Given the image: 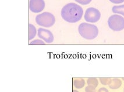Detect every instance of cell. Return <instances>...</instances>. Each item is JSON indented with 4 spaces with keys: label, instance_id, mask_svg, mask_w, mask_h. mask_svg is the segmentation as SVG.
Masks as SVG:
<instances>
[{
    "label": "cell",
    "instance_id": "52a82bcc",
    "mask_svg": "<svg viewBox=\"0 0 124 92\" xmlns=\"http://www.w3.org/2000/svg\"><path fill=\"white\" fill-rule=\"evenodd\" d=\"M38 37L47 44H50L54 41V35L50 30L43 28H39L37 30Z\"/></svg>",
    "mask_w": 124,
    "mask_h": 92
},
{
    "label": "cell",
    "instance_id": "9c48e42d",
    "mask_svg": "<svg viewBox=\"0 0 124 92\" xmlns=\"http://www.w3.org/2000/svg\"><path fill=\"white\" fill-rule=\"evenodd\" d=\"M37 30L35 26L31 24H29V39L31 40L36 37Z\"/></svg>",
    "mask_w": 124,
    "mask_h": 92
},
{
    "label": "cell",
    "instance_id": "5bb4252c",
    "mask_svg": "<svg viewBox=\"0 0 124 92\" xmlns=\"http://www.w3.org/2000/svg\"><path fill=\"white\" fill-rule=\"evenodd\" d=\"M29 44L31 45H45V42L41 39H35L34 41L30 42Z\"/></svg>",
    "mask_w": 124,
    "mask_h": 92
},
{
    "label": "cell",
    "instance_id": "2e32d148",
    "mask_svg": "<svg viewBox=\"0 0 124 92\" xmlns=\"http://www.w3.org/2000/svg\"><path fill=\"white\" fill-rule=\"evenodd\" d=\"M96 87L92 85H88L85 88V92H96Z\"/></svg>",
    "mask_w": 124,
    "mask_h": 92
},
{
    "label": "cell",
    "instance_id": "44dd1931",
    "mask_svg": "<svg viewBox=\"0 0 124 92\" xmlns=\"http://www.w3.org/2000/svg\"></svg>",
    "mask_w": 124,
    "mask_h": 92
},
{
    "label": "cell",
    "instance_id": "4fadbf2b",
    "mask_svg": "<svg viewBox=\"0 0 124 92\" xmlns=\"http://www.w3.org/2000/svg\"><path fill=\"white\" fill-rule=\"evenodd\" d=\"M100 81L103 85H109L111 83L112 79L109 78H100Z\"/></svg>",
    "mask_w": 124,
    "mask_h": 92
},
{
    "label": "cell",
    "instance_id": "277c9868",
    "mask_svg": "<svg viewBox=\"0 0 124 92\" xmlns=\"http://www.w3.org/2000/svg\"><path fill=\"white\" fill-rule=\"evenodd\" d=\"M108 24L109 28L113 31H122L124 29V18L118 14L112 15L108 19Z\"/></svg>",
    "mask_w": 124,
    "mask_h": 92
},
{
    "label": "cell",
    "instance_id": "7c38bea8",
    "mask_svg": "<svg viewBox=\"0 0 124 92\" xmlns=\"http://www.w3.org/2000/svg\"><path fill=\"white\" fill-rule=\"evenodd\" d=\"M87 85H92L94 86V87H97L99 84V81H98L97 79L96 78H90L87 79Z\"/></svg>",
    "mask_w": 124,
    "mask_h": 92
},
{
    "label": "cell",
    "instance_id": "9a60e30c",
    "mask_svg": "<svg viewBox=\"0 0 124 92\" xmlns=\"http://www.w3.org/2000/svg\"><path fill=\"white\" fill-rule=\"evenodd\" d=\"M76 2L83 5H86L90 4L92 0H75Z\"/></svg>",
    "mask_w": 124,
    "mask_h": 92
},
{
    "label": "cell",
    "instance_id": "ffe728a7",
    "mask_svg": "<svg viewBox=\"0 0 124 92\" xmlns=\"http://www.w3.org/2000/svg\"><path fill=\"white\" fill-rule=\"evenodd\" d=\"M122 79L123 80H124V78H122Z\"/></svg>",
    "mask_w": 124,
    "mask_h": 92
},
{
    "label": "cell",
    "instance_id": "3957f363",
    "mask_svg": "<svg viewBox=\"0 0 124 92\" xmlns=\"http://www.w3.org/2000/svg\"><path fill=\"white\" fill-rule=\"evenodd\" d=\"M36 23L40 26L49 28L55 23V18L51 13L45 12L36 16L35 19Z\"/></svg>",
    "mask_w": 124,
    "mask_h": 92
},
{
    "label": "cell",
    "instance_id": "6da1fadb",
    "mask_svg": "<svg viewBox=\"0 0 124 92\" xmlns=\"http://www.w3.org/2000/svg\"><path fill=\"white\" fill-rule=\"evenodd\" d=\"M61 15L67 22L75 23L81 20L83 15V9L78 4L70 2L64 6Z\"/></svg>",
    "mask_w": 124,
    "mask_h": 92
},
{
    "label": "cell",
    "instance_id": "8fae6325",
    "mask_svg": "<svg viewBox=\"0 0 124 92\" xmlns=\"http://www.w3.org/2000/svg\"><path fill=\"white\" fill-rule=\"evenodd\" d=\"M73 86L76 89H82L85 85V81L83 78H76L73 80Z\"/></svg>",
    "mask_w": 124,
    "mask_h": 92
},
{
    "label": "cell",
    "instance_id": "ac0fdd59",
    "mask_svg": "<svg viewBox=\"0 0 124 92\" xmlns=\"http://www.w3.org/2000/svg\"><path fill=\"white\" fill-rule=\"evenodd\" d=\"M97 92H109V91L106 87H101V88L99 89Z\"/></svg>",
    "mask_w": 124,
    "mask_h": 92
},
{
    "label": "cell",
    "instance_id": "e0dca14e",
    "mask_svg": "<svg viewBox=\"0 0 124 92\" xmlns=\"http://www.w3.org/2000/svg\"><path fill=\"white\" fill-rule=\"evenodd\" d=\"M111 2L115 4H119L124 2V0H109Z\"/></svg>",
    "mask_w": 124,
    "mask_h": 92
},
{
    "label": "cell",
    "instance_id": "ba28073f",
    "mask_svg": "<svg viewBox=\"0 0 124 92\" xmlns=\"http://www.w3.org/2000/svg\"><path fill=\"white\" fill-rule=\"evenodd\" d=\"M122 85V81L119 78H112L111 83L109 85V87L111 89H119Z\"/></svg>",
    "mask_w": 124,
    "mask_h": 92
},
{
    "label": "cell",
    "instance_id": "8992f818",
    "mask_svg": "<svg viewBox=\"0 0 124 92\" xmlns=\"http://www.w3.org/2000/svg\"><path fill=\"white\" fill-rule=\"evenodd\" d=\"M46 4L44 0H30L29 9L33 13H40L45 8Z\"/></svg>",
    "mask_w": 124,
    "mask_h": 92
},
{
    "label": "cell",
    "instance_id": "5b68a950",
    "mask_svg": "<svg viewBox=\"0 0 124 92\" xmlns=\"http://www.w3.org/2000/svg\"><path fill=\"white\" fill-rule=\"evenodd\" d=\"M101 18V13L96 8L93 7L87 8L84 15L85 20L88 23H94L97 22Z\"/></svg>",
    "mask_w": 124,
    "mask_h": 92
},
{
    "label": "cell",
    "instance_id": "7a4b0ae2",
    "mask_svg": "<svg viewBox=\"0 0 124 92\" xmlns=\"http://www.w3.org/2000/svg\"><path fill=\"white\" fill-rule=\"evenodd\" d=\"M78 31L80 36L87 40L94 39L99 34V29L96 26L87 23H82L79 26Z\"/></svg>",
    "mask_w": 124,
    "mask_h": 92
},
{
    "label": "cell",
    "instance_id": "30bf717a",
    "mask_svg": "<svg viewBox=\"0 0 124 92\" xmlns=\"http://www.w3.org/2000/svg\"><path fill=\"white\" fill-rule=\"evenodd\" d=\"M112 11L115 14H119L124 17V5H115L112 7Z\"/></svg>",
    "mask_w": 124,
    "mask_h": 92
},
{
    "label": "cell",
    "instance_id": "d6986e66",
    "mask_svg": "<svg viewBox=\"0 0 124 92\" xmlns=\"http://www.w3.org/2000/svg\"><path fill=\"white\" fill-rule=\"evenodd\" d=\"M72 92H78V90H73Z\"/></svg>",
    "mask_w": 124,
    "mask_h": 92
}]
</instances>
